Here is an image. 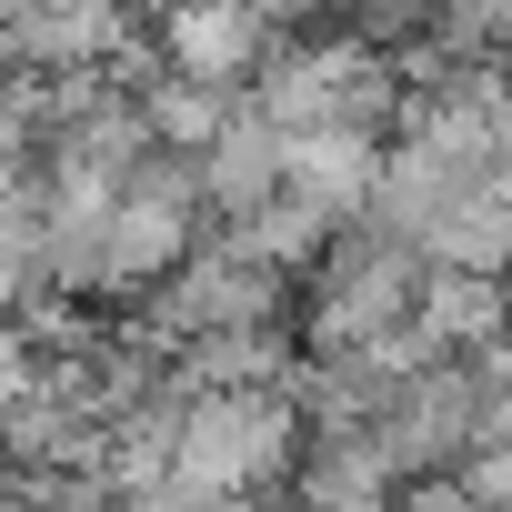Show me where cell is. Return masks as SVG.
<instances>
[{
  "instance_id": "cell-1",
  "label": "cell",
  "mask_w": 512,
  "mask_h": 512,
  "mask_svg": "<svg viewBox=\"0 0 512 512\" xmlns=\"http://www.w3.org/2000/svg\"><path fill=\"white\" fill-rule=\"evenodd\" d=\"M292 442H302L292 392H272V382H211V392L181 402L171 462H161V482H151L141 502H241V492H282Z\"/></svg>"
},
{
  "instance_id": "cell-5",
  "label": "cell",
  "mask_w": 512,
  "mask_h": 512,
  "mask_svg": "<svg viewBox=\"0 0 512 512\" xmlns=\"http://www.w3.org/2000/svg\"><path fill=\"white\" fill-rule=\"evenodd\" d=\"M241 101H251V81H201V71H171V61H161V71L141 81L151 141H181V151H201V141H211V131H221V121H231Z\"/></svg>"
},
{
  "instance_id": "cell-4",
  "label": "cell",
  "mask_w": 512,
  "mask_h": 512,
  "mask_svg": "<svg viewBox=\"0 0 512 512\" xmlns=\"http://www.w3.org/2000/svg\"><path fill=\"white\" fill-rule=\"evenodd\" d=\"M272 181H282V121L241 101V111L201 141V221H191V241H201L211 221H241Z\"/></svg>"
},
{
  "instance_id": "cell-2",
  "label": "cell",
  "mask_w": 512,
  "mask_h": 512,
  "mask_svg": "<svg viewBox=\"0 0 512 512\" xmlns=\"http://www.w3.org/2000/svg\"><path fill=\"white\" fill-rule=\"evenodd\" d=\"M191 251V211H171V201H141V191H111V211H101V241H91V302H141L171 262Z\"/></svg>"
},
{
  "instance_id": "cell-6",
  "label": "cell",
  "mask_w": 512,
  "mask_h": 512,
  "mask_svg": "<svg viewBox=\"0 0 512 512\" xmlns=\"http://www.w3.org/2000/svg\"><path fill=\"white\" fill-rule=\"evenodd\" d=\"M412 312H422L452 352H462V342H482L492 322H512V312H502V272H462V262H432V272H422V292H412Z\"/></svg>"
},
{
  "instance_id": "cell-7",
  "label": "cell",
  "mask_w": 512,
  "mask_h": 512,
  "mask_svg": "<svg viewBox=\"0 0 512 512\" xmlns=\"http://www.w3.org/2000/svg\"><path fill=\"white\" fill-rule=\"evenodd\" d=\"M272 31H312V21H332V0H251Z\"/></svg>"
},
{
  "instance_id": "cell-3",
  "label": "cell",
  "mask_w": 512,
  "mask_h": 512,
  "mask_svg": "<svg viewBox=\"0 0 512 512\" xmlns=\"http://www.w3.org/2000/svg\"><path fill=\"white\" fill-rule=\"evenodd\" d=\"M151 41L171 71H201V81H251L272 51V21L251 11V0H171L151 11Z\"/></svg>"
}]
</instances>
